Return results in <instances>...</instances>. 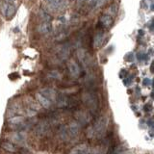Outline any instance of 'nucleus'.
Here are the masks:
<instances>
[{"label":"nucleus","instance_id":"6e6552de","mask_svg":"<svg viewBox=\"0 0 154 154\" xmlns=\"http://www.w3.org/2000/svg\"><path fill=\"white\" fill-rule=\"evenodd\" d=\"M52 24L49 21H45L42 22L40 26H38V31H40L42 34L45 35V34H49L52 32Z\"/></svg>","mask_w":154,"mask_h":154},{"label":"nucleus","instance_id":"9b49d317","mask_svg":"<svg viewBox=\"0 0 154 154\" xmlns=\"http://www.w3.org/2000/svg\"><path fill=\"white\" fill-rule=\"evenodd\" d=\"M104 0H88V5L91 8H95L100 6L103 3Z\"/></svg>","mask_w":154,"mask_h":154},{"label":"nucleus","instance_id":"423d86ee","mask_svg":"<svg viewBox=\"0 0 154 154\" xmlns=\"http://www.w3.org/2000/svg\"><path fill=\"white\" fill-rule=\"evenodd\" d=\"M67 67H69V70L70 72V74L73 77H78L80 75V69H79L78 65H77L75 62H73V61L69 62V64H67Z\"/></svg>","mask_w":154,"mask_h":154},{"label":"nucleus","instance_id":"1a4fd4ad","mask_svg":"<svg viewBox=\"0 0 154 154\" xmlns=\"http://www.w3.org/2000/svg\"><path fill=\"white\" fill-rule=\"evenodd\" d=\"M66 131L69 137H75L79 133V126L76 123H71L69 128H66Z\"/></svg>","mask_w":154,"mask_h":154},{"label":"nucleus","instance_id":"4468645a","mask_svg":"<svg viewBox=\"0 0 154 154\" xmlns=\"http://www.w3.org/2000/svg\"><path fill=\"white\" fill-rule=\"evenodd\" d=\"M2 147H3L4 149H6L7 151H11V152H13V151L14 150V147L12 146V143H4L2 144Z\"/></svg>","mask_w":154,"mask_h":154},{"label":"nucleus","instance_id":"0eeeda50","mask_svg":"<svg viewBox=\"0 0 154 154\" xmlns=\"http://www.w3.org/2000/svg\"><path fill=\"white\" fill-rule=\"evenodd\" d=\"M36 96H37V99H38V102H40V104L42 105L45 108H50L51 107L52 101H50L47 97H45L43 94H42L41 93H38L36 94Z\"/></svg>","mask_w":154,"mask_h":154},{"label":"nucleus","instance_id":"39448f33","mask_svg":"<svg viewBox=\"0 0 154 154\" xmlns=\"http://www.w3.org/2000/svg\"><path fill=\"white\" fill-rule=\"evenodd\" d=\"M3 14H5V17L7 18H11L14 14H16V8L12 4H5L3 6Z\"/></svg>","mask_w":154,"mask_h":154},{"label":"nucleus","instance_id":"f257e3e1","mask_svg":"<svg viewBox=\"0 0 154 154\" xmlns=\"http://www.w3.org/2000/svg\"><path fill=\"white\" fill-rule=\"evenodd\" d=\"M69 6V0H46V7L50 12H62Z\"/></svg>","mask_w":154,"mask_h":154},{"label":"nucleus","instance_id":"f03ea898","mask_svg":"<svg viewBox=\"0 0 154 154\" xmlns=\"http://www.w3.org/2000/svg\"><path fill=\"white\" fill-rule=\"evenodd\" d=\"M98 149L88 146L87 144H79L70 150L69 154H97Z\"/></svg>","mask_w":154,"mask_h":154},{"label":"nucleus","instance_id":"2eb2a0df","mask_svg":"<svg viewBox=\"0 0 154 154\" xmlns=\"http://www.w3.org/2000/svg\"><path fill=\"white\" fill-rule=\"evenodd\" d=\"M8 4H12V3H14V0H5Z\"/></svg>","mask_w":154,"mask_h":154},{"label":"nucleus","instance_id":"20e7f679","mask_svg":"<svg viewBox=\"0 0 154 154\" xmlns=\"http://www.w3.org/2000/svg\"><path fill=\"white\" fill-rule=\"evenodd\" d=\"M99 21H100L101 24H102V26H103L104 28H107V29H108V28H110L111 26L113 25L114 19H113L112 17L109 16V14H102V16L100 17Z\"/></svg>","mask_w":154,"mask_h":154},{"label":"nucleus","instance_id":"9d476101","mask_svg":"<svg viewBox=\"0 0 154 154\" xmlns=\"http://www.w3.org/2000/svg\"><path fill=\"white\" fill-rule=\"evenodd\" d=\"M41 94L45 95V97H47L50 101L55 99V95H56L55 91L53 90H51V89H43V90L41 91Z\"/></svg>","mask_w":154,"mask_h":154},{"label":"nucleus","instance_id":"ddd939ff","mask_svg":"<svg viewBox=\"0 0 154 154\" xmlns=\"http://www.w3.org/2000/svg\"><path fill=\"white\" fill-rule=\"evenodd\" d=\"M16 136L17 137L14 138V141L17 142V143H20L24 142V140H25V137L23 136V134H17V135H16Z\"/></svg>","mask_w":154,"mask_h":154},{"label":"nucleus","instance_id":"f8f14e48","mask_svg":"<svg viewBox=\"0 0 154 154\" xmlns=\"http://www.w3.org/2000/svg\"><path fill=\"white\" fill-rule=\"evenodd\" d=\"M102 41H103V37L101 34H98V35H96L95 38H94V45L96 47H98L101 43H102Z\"/></svg>","mask_w":154,"mask_h":154},{"label":"nucleus","instance_id":"7ed1b4c3","mask_svg":"<svg viewBox=\"0 0 154 154\" xmlns=\"http://www.w3.org/2000/svg\"><path fill=\"white\" fill-rule=\"evenodd\" d=\"M106 127H107V119H106L105 118L99 119L97 122H95L94 128L91 129L93 130V136H94V134H95L97 137H101L105 133Z\"/></svg>","mask_w":154,"mask_h":154}]
</instances>
